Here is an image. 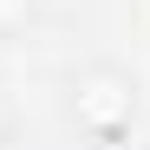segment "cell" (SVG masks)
<instances>
[{
	"instance_id": "6da1fadb",
	"label": "cell",
	"mask_w": 150,
	"mask_h": 150,
	"mask_svg": "<svg viewBox=\"0 0 150 150\" xmlns=\"http://www.w3.org/2000/svg\"><path fill=\"white\" fill-rule=\"evenodd\" d=\"M26 13H33V0H0V33H7V26H20Z\"/></svg>"
},
{
	"instance_id": "7a4b0ae2",
	"label": "cell",
	"mask_w": 150,
	"mask_h": 150,
	"mask_svg": "<svg viewBox=\"0 0 150 150\" xmlns=\"http://www.w3.org/2000/svg\"><path fill=\"white\" fill-rule=\"evenodd\" d=\"M0 137H7V98H0Z\"/></svg>"
}]
</instances>
